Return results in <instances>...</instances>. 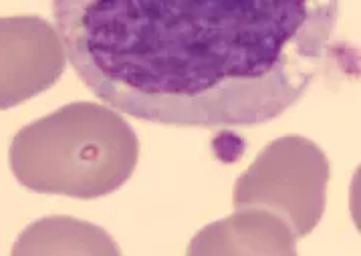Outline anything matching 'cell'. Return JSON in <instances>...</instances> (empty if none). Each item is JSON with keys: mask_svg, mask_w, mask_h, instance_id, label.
Masks as SVG:
<instances>
[{"mask_svg": "<svg viewBox=\"0 0 361 256\" xmlns=\"http://www.w3.org/2000/svg\"><path fill=\"white\" fill-rule=\"evenodd\" d=\"M91 93L142 121L252 128L323 71L339 0H53Z\"/></svg>", "mask_w": 361, "mask_h": 256, "instance_id": "1", "label": "cell"}, {"mask_svg": "<svg viewBox=\"0 0 361 256\" xmlns=\"http://www.w3.org/2000/svg\"><path fill=\"white\" fill-rule=\"evenodd\" d=\"M137 156V135L121 115L97 103H71L16 135L11 166L30 190L91 200L126 184Z\"/></svg>", "mask_w": 361, "mask_h": 256, "instance_id": "2", "label": "cell"}, {"mask_svg": "<svg viewBox=\"0 0 361 256\" xmlns=\"http://www.w3.org/2000/svg\"><path fill=\"white\" fill-rule=\"evenodd\" d=\"M329 161L317 143L303 135L271 142L236 180V208H262L281 216L297 238L317 226L327 198Z\"/></svg>", "mask_w": 361, "mask_h": 256, "instance_id": "3", "label": "cell"}, {"mask_svg": "<svg viewBox=\"0 0 361 256\" xmlns=\"http://www.w3.org/2000/svg\"><path fill=\"white\" fill-rule=\"evenodd\" d=\"M65 61L63 41L47 20L0 18V109L49 89L65 71Z\"/></svg>", "mask_w": 361, "mask_h": 256, "instance_id": "4", "label": "cell"}, {"mask_svg": "<svg viewBox=\"0 0 361 256\" xmlns=\"http://www.w3.org/2000/svg\"><path fill=\"white\" fill-rule=\"evenodd\" d=\"M297 236L276 214L262 208L236 212L200 230L190 244V256L206 255H285L297 252Z\"/></svg>", "mask_w": 361, "mask_h": 256, "instance_id": "5", "label": "cell"}, {"mask_svg": "<svg viewBox=\"0 0 361 256\" xmlns=\"http://www.w3.org/2000/svg\"><path fill=\"white\" fill-rule=\"evenodd\" d=\"M15 252H85V255H119L111 236L75 218H44L20 236Z\"/></svg>", "mask_w": 361, "mask_h": 256, "instance_id": "6", "label": "cell"}, {"mask_svg": "<svg viewBox=\"0 0 361 256\" xmlns=\"http://www.w3.org/2000/svg\"><path fill=\"white\" fill-rule=\"evenodd\" d=\"M349 210H351L353 224L361 232V166L353 173L351 188H349Z\"/></svg>", "mask_w": 361, "mask_h": 256, "instance_id": "7", "label": "cell"}]
</instances>
